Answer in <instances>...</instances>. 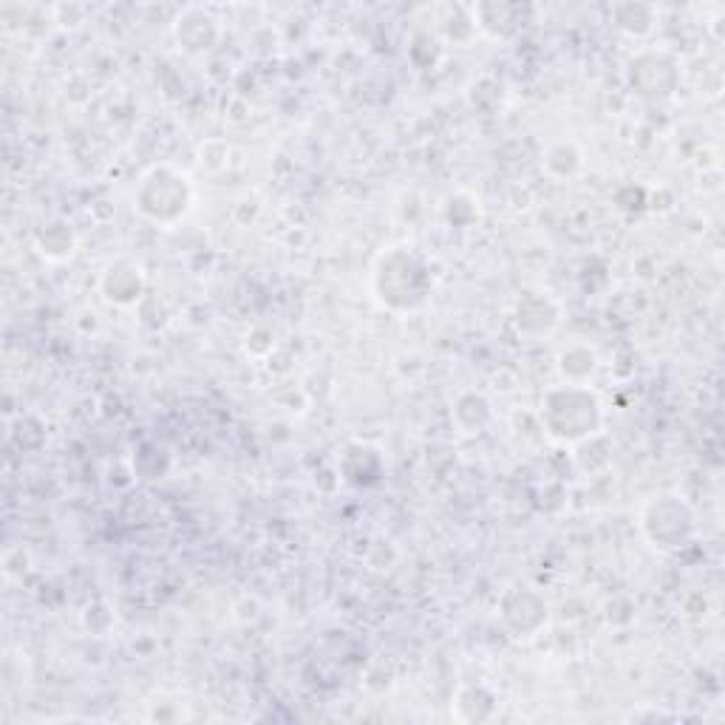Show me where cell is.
<instances>
[{
  "mask_svg": "<svg viewBox=\"0 0 725 725\" xmlns=\"http://www.w3.org/2000/svg\"><path fill=\"white\" fill-rule=\"evenodd\" d=\"M394 267H397V273H412L408 275V287L397 289V292H386L383 298H392V303H397V307H414L417 301H423V292H425V278H423V269L414 267L412 258H405V255H392ZM399 284H405L403 278H399Z\"/></svg>",
  "mask_w": 725,
  "mask_h": 725,
  "instance_id": "cell-6",
  "label": "cell"
},
{
  "mask_svg": "<svg viewBox=\"0 0 725 725\" xmlns=\"http://www.w3.org/2000/svg\"><path fill=\"white\" fill-rule=\"evenodd\" d=\"M556 394L569 408V412H562V408L547 403L550 431L556 434V437L582 439L598 428V423H601V412H598V399H595L593 394L582 392V388H564V392Z\"/></svg>",
  "mask_w": 725,
  "mask_h": 725,
  "instance_id": "cell-2",
  "label": "cell"
},
{
  "mask_svg": "<svg viewBox=\"0 0 725 725\" xmlns=\"http://www.w3.org/2000/svg\"><path fill=\"white\" fill-rule=\"evenodd\" d=\"M190 204V184L182 173L170 168L151 170L137 193V207L159 224L177 222Z\"/></svg>",
  "mask_w": 725,
  "mask_h": 725,
  "instance_id": "cell-1",
  "label": "cell"
},
{
  "mask_svg": "<svg viewBox=\"0 0 725 725\" xmlns=\"http://www.w3.org/2000/svg\"><path fill=\"white\" fill-rule=\"evenodd\" d=\"M647 530L652 542H660V547H678L680 542H686L692 516L678 502H654L647 513Z\"/></svg>",
  "mask_w": 725,
  "mask_h": 725,
  "instance_id": "cell-3",
  "label": "cell"
},
{
  "mask_svg": "<svg viewBox=\"0 0 725 725\" xmlns=\"http://www.w3.org/2000/svg\"><path fill=\"white\" fill-rule=\"evenodd\" d=\"M218 29L216 20L210 18L204 9H184L177 20V40L188 52H204L213 46Z\"/></svg>",
  "mask_w": 725,
  "mask_h": 725,
  "instance_id": "cell-4",
  "label": "cell"
},
{
  "mask_svg": "<svg viewBox=\"0 0 725 725\" xmlns=\"http://www.w3.org/2000/svg\"><path fill=\"white\" fill-rule=\"evenodd\" d=\"M103 287L111 301L131 303L134 298H139V292H142V275H139V269L134 267V264H128L125 269L122 264H117V267L108 269Z\"/></svg>",
  "mask_w": 725,
  "mask_h": 725,
  "instance_id": "cell-5",
  "label": "cell"
}]
</instances>
